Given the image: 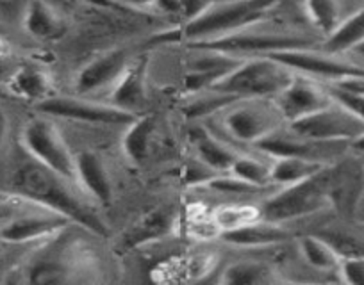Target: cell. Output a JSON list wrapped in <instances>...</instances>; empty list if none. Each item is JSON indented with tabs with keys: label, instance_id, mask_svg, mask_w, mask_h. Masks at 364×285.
<instances>
[{
	"label": "cell",
	"instance_id": "6da1fadb",
	"mask_svg": "<svg viewBox=\"0 0 364 285\" xmlns=\"http://www.w3.org/2000/svg\"><path fill=\"white\" fill-rule=\"evenodd\" d=\"M66 182L68 179L40 164L29 155L16 166L11 179L13 193L23 198L27 203L58 212L70 223L80 225L97 235H107V227L99 214L79 200Z\"/></svg>",
	"mask_w": 364,
	"mask_h": 285
},
{
	"label": "cell",
	"instance_id": "7a4b0ae2",
	"mask_svg": "<svg viewBox=\"0 0 364 285\" xmlns=\"http://www.w3.org/2000/svg\"><path fill=\"white\" fill-rule=\"evenodd\" d=\"M282 0H216L211 8L177 30V40L184 38L193 43L218 40L229 34L255 27L269 16Z\"/></svg>",
	"mask_w": 364,
	"mask_h": 285
},
{
	"label": "cell",
	"instance_id": "3957f363",
	"mask_svg": "<svg viewBox=\"0 0 364 285\" xmlns=\"http://www.w3.org/2000/svg\"><path fill=\"white\" fill-rule=\"evenodd\" d=\"M332 175L334 169L327 164L300 182L282 186L279 193L272 194L262 203V220L284 223L327 208L332 205Z\"/></svg>",
	"mask_w": 364,
	"mask_h": 285
},
{
	"label": "cell",
	"instance_id": "277c9868",
	"mask_svg": "<svg viewBox=\"0 0 364 285\" xmlns=\"http://www.w3.org/2000/svg\"><path fill=\"white\" fill-rule=\"evenodd\" d=\"M295 75L293 69L268 55L245 57L236 69L211 89L229 93L243 100L275 99L282 89L291 84Z\"/></svg>",
	"mask_w": 364,
	"mask_h": 285
},
{
	"label": "cell",
	"instance_id": "5b68a950",
	"mask_svg": "<svg viewBox=\"0 0 364 285\" xmlns=\"http://www.w3.org/2000/svg\"><path fill=\"white\" fill-rule=\"evenodd\" d=\"M191 47L223 52V54L236 55V57H250V55L259 57V55H269L275 54V52L293 50V48H313L314 40L300 36V34L273 33V30L272 33H261V30L250 27V29L218 38V40L193 43Z\"/></svg>",
	"mask_w": 364,
	"mask_h": 285
},
{
	"label": "cell",
	"instance_id": "8992f818",
	"mask_svg": "<svg viewBox=\"0 0 364 285\" xmlns=\"http://www.w3.org/2000/svg\"><path fill=\"white\" fill-rule=\"evenodd\" d=\"M22 147L29 157L52 172L68 180L75 177V157L48 118L38 116L27 121L22 130Z\"/></svg>",
	"mask_w": 364,
	"mask_h": 285
},
{
	"label": "cell",
	"instance_id": "52a82bcc",
	"mask_svg": "<svg viewBox=\"0 0 364 285\" xmlns=\"http://www.w3.org/2000/svg\"><path fill=\"white\" fill-rule=\"evenodd\" d=\"M289 130L309 141L348 142L364 132V121L345 106L332 100L323 109L291 121Z\"/></svg>",
	"mask_w": 364,
	"mask_h": 285
},
{
	"label": "cell",
	"instance_id": "ba28073f",
	"mask_svg": "<svg viewBox=\"0 0 364 285\" xmlns=\"http://www.w3.org/2000/svg\"><path fill=\"white\" fill-rule=\"evenodd\" d=\"M282 116L275 106H266L257 99L240 100L225 109L223 127L234 139L243 142H257L281 128Z\"/></svg>",
	"mask_w": 364,
	"mask_h": 285
},
{
	"label": "cell",
	"instance_id": "9c48e42d",
	"mask_svg": "<svg viewBox=\"0 0 364 285\" xmlns=\"http://www.w3.org/2000/svg\"><path fill=\"white\" fill-rule=\"evenodd\" d=\"M38 111L47 116L66 118V120L93 125H129L136 118L129 111L111 104H97L90 100L66 99V96H48L47 100L38 104Z\"/></svg>",
	"mask_w": 364,
	"mask_h": 285
},
{
	"label": "cell",
	"instance_id": "30bf717a",
	"mask_svg": "<svg viewBox=\"0 0 364 285\" xmlns=\"http://www.w3.org/2000/svg\"><path fill=\"white\" fill-rule=\"evenodd\" d=\"M268 57L282 62L289 69L299 72L306 77H320L328 82L364 72V68H360V66L343 61V59L327 54V52H316L313 48H293V50L275 52V54H269Z\"/></svg>",
	"mask_w": 364,
	"mask_h": 285
},
{
	"label": "cell",
	"instance_id": "8fae6325",
	"mask_svg": "<svg viewBox=\"0 0 364 285\" xmlns=\"http://www.w3.org/2000/svg\"><path fill=\"white\" fill-rule=\"evenodd\" d=\"M272 102L282 120L291 123L327 107L328 104H332V96L328 89L318 86L306 75H295L291 84L282 89L275 99H272Z\"/></svg>",
	"mask_w": 364,
	"mask_h": 285
},
{
	"label": "cell",
	"instance_id": "7c38bea8",
	"mask_svg": "<svg viewBox=\"0 0 364 285\" xmlns=\"http://www.w3.org/2000/svg\"><path fill=\"white\" fill-rule=\"evenodd\" d=\"M281 128H277V130L272 132L269 135L262 138L261 141L255 142V147L273 159L306 157L311 159V161H318L327 164L325 157H332V155L339 154V147H346V145H348V142L309 141V139H304L300 138V135L293 134L291 130L282 132Z\"/></svg>",
	"mask_w": 364,
	"mask_h": 285
},
{
	"label": "cell",
	"instance_id": "4fadbf2b",
	"mask_svg": "<svg viewBox=\"0 0 364 285\" xmlns=\"http://www.w3.org/2000/svg\"><path fill=\"white\" fill-rule=\"evenodd\" d=\"M70 221L54 211L40 207V211H26L23 208L18 216L13 218L2 230L0 241L22 245V242L40 241L52 238L68 227Z\"/></svg>",
	"mask_w": 364,
	"mask_h": 285
},
{
	"label": "cell",
	"instance_id": "5bb4252c",
	"mask_svg": "<svg viewBox=\"0 0 364 285\" xmlns=\"http://www.w3.org/2000/svg\"><path fill=\"white\" fill-rule=\"evenodd\" d=\"M198 55H193L188 62V74L184 86L190 93H202L218 84L222 79L236 69L245 57L223 54V52L197 48Z\"/></svg>",
	"mask_w": 364,
	"mask_h": 285
},
{
	"label": "cell",
	"instance_id": "9a60e30c",
	"mask_svg": "<svg viewBox=\"0 0 364 285\" xmlns=\"http://www.w3.org/2000/svg\"><path fill=\"white\" fill-rule=\"evenodd\" d=\"M59 241L50 242L45 248L38 250L33 259L27 260L22 269L20 281L27 284H65L72 280L73 260L70 259L72 253Z\"/></svg>",
	"mask_w": 364,
	"mask_h": 285
},
{
	"label": "cell",
	"instance_id": "2e32d148",
	"mask_svg": "<svg viewBox=\"0 0 364 285\" xmlns=\"http://www.w3.org/2000/svg\"><path fill=\"white\" fill-rule=\"evenodd\" d=\"M129 62H131L129 52L124 48H114V50L99 55L79 72L75 79L77 91L80 95H91V93L102 91L107 88L113 89L127 69Z\"/></svg>",
	"mask_w": 364,
	"mask_h": 285
},
{
	"label": "cell",
	"instance_id": "e0dca14e",
	"mask_svg": "<svg viewBox=\"0 0 364 285\" xmlns=\"http://www.w3.org/2000/svg\"><path fill=\"white\" fill-rule=\"evenodd\" d=\"M146 66L149 57L136 59L129 62L127 69L120 77V81L111 89V106L120 107L129 113H138L146 104Z\"/></svg>",
	"mask_w": 364,
	"mask_h": 285
},
{
	"label": "cell",
	"instance_id": "ac0fdd59",
	"mask_svg": "<svg viewBox=\"0 0 364 285\" xmlns=\"http://www.w3.org/2000/svg\"><path fill=\"white\" fill-rule=\"evenodd\" d=\"M79 186L100 205L107 207L113 200V186L102 157L95 152H80L75 155V177Z\"/></svg>",
	"mask_w": 364,
	"mask_h": 285
},
{
	"label": "cell",
	"instance_id": "d6986e66",
	"mask_svg": "<svg viewBox=\"0 0 364 285\" xmlns=\"http://www.w3.org/2000/svg\"><path fill=\"white\" fill-rule=\"evenodd\" d=\"M52 86H54V81L50 74L40 65H33V62L18 66L8 81V88L13 95L27 102L38 104L50 96Z\"/></svg>",
	"mask_w": 364,
	"mask_h": 285
},
{
	"label": "cell",
	"instance_id": "ffe728a7",
	"mask_svg": "<svg viewBox=\"0 0 364 285\" xmlns=\"http://www.w3.org/2000/svg\"><path fill=\"white\" fill-rule=\"evenodd\" d=\"M222 239L229 245L241 246V248H261V246L281 245L289 234L281 227V223H273L268 220H257L254 223H248L236 230L222 232Z\"/></svg>",
	"mask_w": 364,
	"mask_h": 285
},
{
	"label": "cell",
	"instance_id": "44dd1931",
	"mask_svg": "<svg viewBox=\"0 0 364 285\" xmlns=\"http://www.w3.org/2000/svg\"><path fill=\"white\" fill-rule=\"evenodd\" d=\"M173 228V214L170 208L157 207L146 212L145 216L139 218L134 225L129 227L127 232L122 235V246L124 248H136L145 242L157 241Z\"/></svg>",
	"mask_w": 364,
	"mask_h": 285
},
{
	"label": "cell",
	"instance_id": "7402d4cb",
	"mask_svg": "<svg viewBox=\"0 0 364 285\" xmlns=\"http://www.w3.org/2000/svg\"><path fill=\"white\" fill-rule=\"evenodd\" d=\"M23 27L31 36L43 41L61 40L66 33V22L47 0H31L27 6Z\"/></svg>",
	"mask_w": 364,
	"mask_h": 285
},
{
	"label": "cell",
	"instance_id": "603a6c76",
	"mask_svg": "<svg viewBox=\"0 0 364 285\" xmlns=\"http://www.w3.org/2000/svg\"><path fill=\"white\" fill-rule=\"evenodd\" d=\"M190 141L197 150L198 161L209 166L213 172H230L234 161L240 155L202 127L191 128Z\"/></svg>",
	"mask_w": 364,
	"mask_h": 285
},
{
	"label": "cell",
	"instance_id": "cb8c5ba5",
	"mask_svg": "<svg viewBox=\"0 0 364 285\" xmlns=\"http://www.w3.org/2000/svg\"><path fill=\"white\" fill-rule=\"evenodd\" d=\"M157 123L154 116L134 118V121L127 125V132L124 135V152L132 162H143L150 155L156 139Z\"/></svg>",
	"mask_w": 364,
	"mask_h": 285
},
{
	"label": "cell",
	"instance_id": "d4e9b609",
	"mask_svg": "<svg viewBox=\"0 0 364 285\" xmlns=\"http://www.w3.org/2000/svg\"><path fill=\"white\" fill-rule=\"evenodd\" d=\"M364 41V8L357 9L355 13L346 16L338 29L325 38L323 50L327 54L339 55L350 54L352 48Z\"/></svg>",
	"mask_w": 364,
	"mask_h": 285
},
{
	"label": "cell",
	"instance_id": "484cf974",
	"mask_svg": "<svg viewBox=\"0 0 364 285\" xmlns=\"http://www.w3.org/2000/svg\"><path fill=\"white\" fill-rule=\"evenodd\" d=\"M299 252L306 264L313 269L321 273H331L338 271L341 264L343 255L339 250L327 239L316 238V235H307L299 241Z\"/></svg>",
	"mask_w": 364,
	"mask_h": 285
},
{
	"label": "cell",
	"instance_id": "4316f807",
	"mask_svg": "<svg viewBox=\"0 0 364 285\" xmlns=\"http://www.w3.org/2000/svg\"><path fill=\"white\" fill-rule=\"evenodd\" d=\"M323 166L327 164L306 157H277L269 164V177H272V184L289 186V184L300 182L307 177L314 175Z\"/></svg>",
	"mask_w": 364,
	"mask_h": 285
},
{
	"label": "cell",
	"instance_id": "83f0119b",
	"mask_svg": "<svg viewBox=\"0 0 364 285\" xmlns=\"http://www.w3.org/2000/svg\"><path fill=\"white\" fill-rule=\"evenodd\" d=\"M304 13L311 26L325 34V38L334 33L346 18L341 0H304Z\"/></svg>",
	"mask_w": 364,
	"mask_h": 285
},
{
	"label": "cell",
	"instance_id": "f1b7e54d",
	"mask_svg": "<svg viewBox=\"0 0 364 285\" xmlns=\"http://www.w3.org/2000/svg\"><path fill=\"white\" fill-rule=\"evenodd\" d=\"M222 281L229 285H262L277 281V276L275 271L266 264L243 260L227 266L222 274Z\"/></svg>",
	"mask_w": 364,
	"mask_h": 285
},
{
	"label": "cell",
	"instance_id": "f546056e",
	"mask_svg": "<svg viewBox=\"0 0 364 285\" xmlns=\"http://www.w3.org/2000/svg\"><path fill=\"white\" fill-rule=\"evenodd\" d=\"M213 220L222 234V232L236 230L245 225L262 220V214L261 208L254 207V205H223V207L216 208Z\"/></svg>",
	"mask_w": 364,
	"mask_h": 285
},
{
	"label": "cell",
	"instance_id": "4dcf8cb0",
	"mask_svg": "<svg viewBox=\"0 0 364 285\" xmlns=\"http://www.w3.org/2000/svg\"><path fill=\"white\" fill-rule=\"evenodd\" d=\"M240 96L229 95V93L216 91V89H208V91L197 93V99L191 100L186 106V114L190 118H204L209 114H218L230 107L232 104L240 102Z\"/></svg>",
	"mask_w": 364,
	"mask_h": 285
},
{
	"label": "cell",
	"instance_id": "1f68e13d",
	"mask_svg": "<svg viewBox=\"0 0 364 285\" xmlns=\"http://www.w3.org/2000/svg\"><path fill=\"white\" fill-rule=\"evenodd\" d=\"M229 173H232L237 179L245 180V182L254 184L257 187H264V189L268 187V184H272L268 162H262L254 157H247V155H237Z\"/></svg>",
	"mask_w": 364,
	"mask_h": 285
},
{
	"label": "cell",
	"instance_id": "d6a6232c",
	"mask_svg": "<svg viewBox=\"0 0 364 285\" xmlns=\"http://www.w3.org/2000/svg\"><path fill=\"white\" fill-rule=\"evenodd\" d=\"M208 186L209 189L216 191V193H223V194H236V196H248V194H254L262 191L264 187H257L254 184H248L245 180L237 179L230 173L229 177L223 175H215L213 179H209L208 182L204 184Z\"/></svg>",
	"mask_w": 364,
	"mask_h": 285
},
{
	"label": "cell",
	"instance_id": "836d02e7",
	"mask_svg": "<svg viewBox=\"0 0 364 285\" xmlns=\"http://www.w3.org/2000/svg\"><path fill=\"white\" fill-rule=\"evenodd\" d=\"M338 273L345 284L364 285V253L343 257Z\"/></svg>",
	"mask_w": 364,
	"mask_h": 285
},
{
	"label": "cell",
	"instance_id": "e575fe53",
	"mask_svg": "<svg viewBox=\"0 0 364 285\" xmlns=\"http://www.w3.org/2000/svg\"><path fill=\"white\" fill-rule=\"evenodd\" d=\"M328 88L336 89V91L348 93V95H364V72L363 74H352L346 77L336 79V81L328 82Z\"/></svg>",
	"mask_w": 364,
	"mask_h": 285
},
{
	"label": "cell",
	"instance_id": "d590c367",
	"mask_svg": "<svg viewBox=\"0 0 364 285\" xmlns=\"http://www.w3.org/2000/svg\"><path fill=\"white\" fill-rule=\"evenodd\" d=\"M26 203L27 201L23 200V198L16 196V194L0 200V230H2L13 218L18 216L20 212L23 211V205Z\"/></svg>",
	"mask_w": 364,
	"mask_h": 285
},
{
	"label": "cell",
	"instance_id": "8d00e7d4",
	"mask_svg": "<svg viewBox=\"0 0 364 285\" xmlns=\"http://www.w3.org/2000/svg\"><path fill=\"white\" fill-rule=\"evenodd\" d=\"M328 93H331L332 100H336L338 104L345 106L346 109L352 111L353 114L360 118L364 121V95H348V93L336 91V89L327 88Z\"/></svg>",
	"mask_w": 364,
	"mask_h": 285
},
{
	"label": "cell",
	"instance_id": "74e56055",
	"mask_svg": "<svg viewBox=\"0 0 364 285\" xmlns=\"http://www.w3.org/2000/svg\"><path fill=\"white\" fill-rule=\"evenodd\" d=\"M213 2H216V0H182V15H184L186 22H190V20H195L202 13L208 11Z\"/></svg>",
	"mask_w": 364,
	"mask_h": 285
},
{
	"label": "cell",
	"instance_id": "f35d334b",
	"mask_svg": "<svg viewBox=\"0 0 364 285\" xmlns=\"http://www.w3.org/2000/svg\"><path fill=\"white\" fill-rule=\"evenodd\" d=\"M152 6L168 15H182V0H152Z\"/></svg>",
	"mask_w": 364,
	"mask_h": 285
},
{
	"label": "cell",
	"instance_id": "ab89813d",
	"mask_svg": "<svg viewBox=\"0 0 364 285\" xmlns=\"http://www.w3.org/2000/svg\"><path fill=\"white\" fill-rule=\"evenodd\" d=\"M18 68V66L15 65V61H13V57L9 54H0V82L9 81V77H11L13 74H15V69Z\"/></svg>",
	"mask_w": 364,
	"mask_h": 285
},
{
	"label": "cell",
	"instance_id": "60d3db41",
	"mask_svg": "<svg viewBox=\"0 0 364 285\" xmlns=\"http://www.w3.org/2000/svg\"><path fill=\"white\" fill-rule=\"evenodd\" d=\"M8 132H9V120L6 111L0 107V155L4 152L6 141H8Z\"/></svg>",
	"mask_w": 364,
	"mask_h": 285
},
{
	"label": "cell",
	"instance_id": "b9f144b4",
	"mask_svg": "<svg viewBox=\"0 0 364 285\" xmlns=\"http://www.w3.org/2000/svg\"><path fill=\"white\" fill-rule=\"evenodd\" d=\"M350 150L355 152V154L364 155V132L360 135H357L353 141H350Z\"/></svg>",
	"mask_w": 364,
	"mask_h": 285
},
{
	"label": "cell",
	"instance_id": "7bdbcfd3",
	"mask_svg": "<svg viewBox=\"0 0 364 285\" xmlns=\"http://www.w3.org/2000/svg\"><path fill=\"white\" fill-rule=\"evenodd\" d=\"M120 4L132 6V8H145V6H152V0H114Z\"/></svg>",
	"mask_w": 364,
	"mask_h": 285
},
{
	"label": "cell",
	"instance_id": "ee69618b",
	"mask_svg": "<svg viewBox=\"0 0 364 285\" xmlns=\"http://www.w3.org/2000/svg\"><path fill=\"white\" fill-rule=\"evenodd\" d=\"M350 54H353V55H357V57L364 59V41H363V43L357 45L355 48H352V50H350Z\"/></svg>",
	"mask_w": 364,
	"mask_h": 285
},
{
	"label": "cell",
	"instance_id": "f6af8a7d",
	"mask_svg": "<svg viewBox=\"0 0 364 285\" xmlns=\"http://www.w3.org/2000/svg\"><path fill=\"white\" fill-rule=\"evenodd\" d=\"M357 220L364 225V205H359V207H357Z\"/></svg>",
	"mask_w": 364,
	"mask_h": 285
},
{
	"label": "cell",
	"instance_id": "bcb514c9",
	"mask_svg": "<svg viewBox=\"0 0 364 285\" xmlns=\"http://www.w3.org/2000/svg\"><path fill=\"white\" fill-rule=\"evenodd\" d=\"M0 54H9V47L2 38H0Z\"/></svg>",
	"mask_w": 364,
	"mask_h": 285
},
{
	"label": "cell",
	"instance_id": "7dc6e473",
	"mask_svg": "<svg viewBox=\"0 0 364 285\" xmlns=\"http://www.w3.org/2000/svg\"><path fill=\"white\" fill-rule=\"evenodd\" d=\"M359 205H364V194H363V200H360V203Z\"/></svg>",
	"mask_w": 364,
	"mask_h": 285
}]
</instances>
